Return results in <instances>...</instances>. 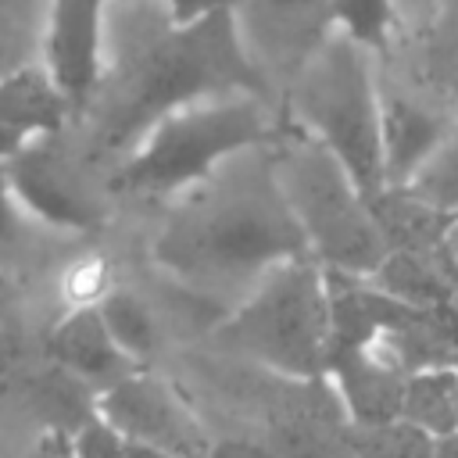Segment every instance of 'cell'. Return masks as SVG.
Segmentation results:
<instances>
[{"label": "cell", "instance_id": "6da1fadb", "mask_svg": "<svg viewBox=\"0 0 458 458\" xmlns=\"http://www.w3.org/2000/svg\"><path fill=\"white\" fill-rule=\"evenodd\" d=\"M125 29L129 39L114 43L89 104L72 122L82 129L89 161L114 157L118 165L165 114L193 100L222 93L276 97L265 72L250 61L233 11L175 25L165 7L143 0Z\"/></svg>", "mask_w": 458, "mask_h": 458}, {"label": "cell", "instance_id": "7a4b0ae2", "mask_svg": "<svg viewBox=\"0 0 458 458\" xmlns=\"http://www.w3.org/2000/svg\"><path fill=\"white\" fill-rule=\"evenodd\" d=\"M311 254L283 186L272 143L225 157L208 179L172 197L154 236V261L193 290L254 286L272 265Z\"/></svg>", "mask_w": 458, "mask_h": 458}, {"label": "cell", "instance_id": "3957f363", "mask_svg": "<svg viewBox=\"0 0 458 458\" xmlns=\"http://www.w3.org/2000/svg\"><path fill=\"white\" fill-rule=\"evenodd\" d=\"M283 114L258 93H222L165 114L111 172L107 190L175 197L208 179L225 157L272 143Z\"/></svg>", "mask_w": 458, "mask_h": 458}, {"label": "cell", "instance_id": "277c9868", "mask_svg": "<svg viewBox=\"0 0 458 458\" xmlns=\"http://www.w3.org/2000/svg\"><path fill=\"white\" fill-rule=\"evenodd\" d=\"M211 347L240 354L283 379L326 372L329 354V286L326 265L311 254L272 265L247 297L211 326Z\"/></svg>", "mask_w": 458, "mask_h": 458}, {"label": "cell", "instance_id": "5b68a950", "mask_svg": "<svg viewBox=\"0 0 458 458\" xmlns=\"http://www.w3.org/2000/svg\"><path fill=\"white\" fill-rule=\"evenodd\" d=\"M286 118L340 157L365 197L386 186L383 93L369 50L333 32L286 86Z\"/></svg>", "mask_w": 458, "mask_h": 458}, {"label": "cell", "instance_id": "8992f818", "mask_svg": "<svg viewBox=\"0 0 458 458\" xmlns=\"http://www.w3.org/2000/svg\"><path fill=\"white\" fill-rule=\"evenodd\" d=\"M272 161L311 258L336 272L372 276L386 254V243L372 218L369 197L340 157L283 114L272 140Z\"/></svg>", "mask_w": 458, "mask_h": 458}, {"label": "cell", "instance_id": "52a82bcc", "mask_svg": "<svg viewBox=\"0 0 458 458\" xmlns=\"http://www.w3.org/2000/svg\"><path fill=\"white\" fill-rule=\"evenodd\" d=\"M61 136L64 132L29 140L7 161V179L21 208L43 225L89 233L104 222V193L86 172L89 157L68 150Z\"/></svg>", "mask_w": 458, "mask_h": 458}, {"label": "cell", "instance_id": "ba28073f", "mask_svg": "<svg viewBox=\"0 0 458 458\" xmlns=\"http://www.w3.org/2000/svg\"><path fill=\"white\" fill-rule=\"evenodd\" d=\"M233 18L250 61L265 72L272 89H286L311 54L336 32L333 0H236Z\"/></svg>", "mask_w": 458, "mask_h": 458}, {"label": "cell", "instance_id": "9c48e42d", "mask_svg": "<svg viewBox=\"0 0 458 458\" xmlns=\"http://www.w3.org/2000/svg\"><path fill=\"white\" fill-rule=\"evenodd\" d=\"M100 415L114 422L129 440L165 447L179 458H204L211 447L204 426L175 394V386L143 369H132L129 376L100 390Z\"/></svg>", "mask_w": 458, "mask_h": 458}, {"label": "cell", "instance_id": "30bf717a", "mask_svg": "<svg viewBox=\"0 0 458 458\" xmlns=\"http://www.w3.org/2000/svg\"><path fill=\"white\" fill-rule=\"evenodd\" d=\"M111 4L114 0H50L47 7L43 64L72 100L75 114L89 104L104 75Z\"/></svg>", "mask_w": 458, "mask_h": 458}, {"label": "cell", "instance_id": "8fae6325", "mask_svg": "<svg viewBox=\"0 0 458 458\" xmlns=\"http://www.w3.org/2000/svg\"><path fill=\"white\" fill-rule=\"evenodd\" d=\"M290 390L268 415V444L276 458H351V415L329 376L286 379Z\"/></svg>", "mask_w": 458, "mask_h": 458}, {"label": "cell", "instance_id": "7c38bea8", "mask_svg": "<svg viewBox=\"0 0 458 458\" xmlns=\"http://www.w3.org/2000/svg\"><path fill=\"white\" fill-rule=\"evenodd\" d=\"M326 376L336 386L351 422H390L401 419L408 369L390 358L379 344L336 351L326 358Z\"/></svg>", "mask_w": 458, "mask_h": 458}, {"label": "cell", "instance_id": "4fadbf2b", "mask_svg": "<svg viewBox=\"0 0 458 458\" xmlns=\"http://www.w3.org/2000/svg\"><path fill=\"white\" fill-rule=\"evenodd\" d=\"M47 358L57 361L61 369L75 372L79 379H86L97 390H107L111 383H118L122 376H129L136 369V361L107 333L97 301L79 304L64 318H57V326L47 336Z\"/></svg>", "mask_w": 458, "mask_h": 458}, {"label": "cell", "instance_id": "5bb4252c", "mask_svg": "<svg viewBox=\"0 0 458 458\" xmlns=\"http://www.w3.org/2000/svg\"><path fill=\"white\" fill-rule=\"evenodd\" d=\"M326 286H329V354L379 344V336L408 308L404 301L379 290L372 276L326 268Z\"/></svg>", "mask_w": 458, "mask_h": 458}, {"label": "cell", "instance_id": "9a60e30c", "mask_svg": "<svg viewBox=\"0 0 458 458\" xmlns=\"http://www.w3.org/2000/svg\"><path fill=\"white\" fill-rule=\"evenodd\" d=\"M379 347L408 372L447 365L458 369V301L408 304L397 322L379 336Z\"/></svg>", "mask_w": 458, "mask_h": 458}, {"label": "cell", "instance_id": "2e32d148", "mask_svg": "<svg viewBox=\"0 0 458 458\" xmlns=\"http://www.w3.org/2000/svg\"><path fill=\"white\" fill-rule=\"evenodd\" d=\"M454 125L408 97L383 93V165H386V186H404L415 168L440 147V140Z\"/></svg>", "mask_w": 458, "mask_h": 458}, {"label": "cell", "instance_id": "e0dca14e", "mask_svg": "<svg viewBox=\"0 0 458 458\" xmlns=\"http://www.w3.org/2000/svg\"><path fill=\"white\" fill-rule=\"evenodd\" d=\"M75 107L64 89L54 82L43 61L25 64L0 79V125L36 136H57L72 125Z\"/></svg>", "mask_w": 458, "mask_h": 458}, {"label": "cell", "instance_id": "ac0fdd59", "mask_svg": "<svg viewBox=\"0 0 458 458\" xmlns=\"http://www.w3.org/2000/svg\"><path fill=\"white\" fill-rule=\"evenodd\" d=\"M372 283L404 304L458 301V265L447 258L444 243L433 250H386L372 272Z\"/></svg>", "mask_w": 458, "mask_h": 458}, {"label": "cell", "instance_id": "d6986e66", "mask_svg": "<svg viewBox=\"0 0 458 458\" xmlns=\"http://www.w3.org/2000/svg\"><path fill=\"white\" fill-rule=\"evenodd\" d=\"M369 208H372V218L379 225L386 250H394V247L433 250L444 243V233L454 218V215L426 204L422 197H415L408 186H383L379 193L369 197Z\"/></svg>", "mask_w": 458, "mask_h": 458}, {"label": "cell", "instance_id": "ffe728a7", "mask_svg": "<svg viewBox=\"0 0 458 458\" xmlns=\"http://www.w3.org/2000/svg\"><path fill=\"white\" fill-rule=\"evenodd\" d=\"M25 397L39 415H50L47 429H64V433H75L86 419L100 411V390L79 379L75 372L61 369L57 361H47V369L25 379Z\"/></svg>", "mask_w": 458, "mask_h": 458}, {"label": "cell", "instance_id": "44dd1931", "mask_svg": "<svg viewBox=\"0 0 458 458\" xmlns=\"http://www.w3.org/2000/svg\"><path fill=\"white\" fill-rule=\"evenodd\" d=\"M401 419L415 422L429 437H444L458 429V369H419L408 372Z\"/></svg>", "mask_w": 458, "mask_h": 458}, {"label": "cell", "instance_id": "7402d4cb", "mask_svg": "<svg viewBox=\"0 0 458 458\" xmlns=\"http://www.w3.org/2000/svg\"><path fill=\"white\" fill-rule=\"evenodd\" d=\"M97 308L104 315V326L107 333L114 336V344L140 365L147 361L157 344H161V333H157V322H154V311L147 308V301L125 286H111L97 297Z\"/></svg>", "mask_w": 458, "mask_h": 458}, {"label": "cell", "instance_id": "603a6c76", "mask_svg": "<svg viewBox=\"0 0 458 458\" xmlns=\"http://www.w3.org/2000/svg\"><path fill=\"white\" fill-rule=\"evenodd\" d=\"M50 0H0V79L43 61Z\"/></svg>", "mask_w": 458, "mask_h": 458}, {"label": "cell", "instance_id": "cb8c5ba5", "mask_svg": "<svg viewBox=\"0 0 458 458\" xmlns=\"http://www.w3.org/2000/svg\"><path fill=\"white\" fill-rule=\"evenodd\" d=\"M347 447L351 458H437V437H429L408 419L351 422Z\"/></svg>", "mask_w": 458, "mask_h": 458}, {"label": "cell", "instance_id": "d4e9b609", "mask_svg": "<svg viewBox=\"0 0 458 458\" xmlns=\"http://www.w3.org/2000/svg\"><path fill=\"white\" fill-rule=\"evenodd\" d=\"M333 25L369 54H379L394 43L401 14L394 0H333Z\"/></svg>", "mask_w": 458, "mask_h": 458}, {"label": "cell", "instance_id": "484cf974", "mask_svg": "<svg viewBox=\"0 0 458 458\" xmlns=\"http://www.w3.org/2000/svg\"><path fill=\"white\" fill-rule=\"evenodd\" d=\"M404 186L426 204L458 215V125L440 140V147L415 168V175Z\"/></svg>", "mask_w": 458, "mask_h": 458}, {"label": "cell", "instance_id": "4316f807", "mask_svg": "<svg viewBox=\"0 0 458 458\" xmlns=\"http://www.w3.org/2000/svg\"><path fill=\"white\" fill-rule=\"evenodd\" d=\"M29 211L21 208L11 179H7V165H0V272L14 268L29 247Z\"/></svg>", "mask_w": 458, "mask_h": 458}, {"label": "cell", "instance_id": "83f0119b", "mask_svg": "<svg viewBox=\"0 0 458 458\" xmlns=\"http://www.w3.org/2000/svg\"><path fill=\"white\" fill-rule=\"evenodd\" d=\"M125 451H129V437L114 422H107L100 411L72 433L75 458H125Z\"/></svg>", "mask_w": 458, "mask_h": 458}, {"label": "cell", "instance_id": "f1b7e54d", "mask_svg": "<svg viewBox=\"0 0 458 458\" xmlns=\"http://www.w3.org/2000/svg\"><path fill=\"white\" fill-rule=\"evenodd\" d=\"M161 7L168 11V18L175 25H193L208 14H218V11H236V0H161Z\"/></svg>", "mask_w": 458, "mask_h": 458}, {"label": "cell", "instance_id": "f546056e", "mask_svg": "<svg viewBox=\"0 0 458 458\" xmlns=\"http://www.w3.org/2000/svg\"><path fill=\"white\" fill-rule=\"evenodd\" d=\"M204 458H276L268 440H250V437H222L208 447Z\"/></svg>", "mask_w": 458, "mask_h": 458}, {"label": "cell", "instance_id": "4dcf8cb0", "mask_svg": "<svg viewBox=\"0 0 458 458\" xmlns=\"http://www.w3.org/2000/svg\"><path fill=\"white\" fill-rule=\"evenodd\" d=\"M32 458H75V454H72V433H64V429H47V433L39 437Z\"/></svg>", "mask_w": 458, "mask_h": 458}, {"label": "cell", "instance_id": "1f68e13d", "mask_svg": "<svg viewBox=\"0 0 458 458\" xmlns=\"http://www.w3.org/2000/svg\"><path fill=\"white\" fill-rule=\"evenodd\" d=\"M29 143V136L25 132H18V129H7V125H0V165H7L21 147Z\"/></svg>", "mask_w": 458, "mask_h": 458}, {"label": "cell", "instance_id": "d6a6232c", "mask_svg": "<svg viewBox=\"0 0 458 458\" xmlns=\"http://www.w3.org/2000/svg\"><path fill=\"white\" fill-rule=\"evenodd\" d=\"M125 458H179V454H172V451H165V447H154V444H140V440H129V451H125Z\"/></svg>", "mask_w": 458, "mask_h": 458}, {"label": "cell", "instance_id": "836d02e7", "mask_svg": "<svg viewBox=\"0 0 458 458\" xmlns=\"http://www.w3.org/2000/svg\"><path fill=\"white\" fill-rule=\"evenodd\" d=\"M437 458H458V429L437 437Z\"/></svg>", "mask_w": 458, "mask_h": 458}, {"label": "cell", "instance_id": "e575fe53", "mask_svg": "<svg viewBox=\"0 0 458 458\" xmlns=\"http://www.w3.org/2000/svg\"><path fill=\"white\" fill-rule=\"evenodd\" d=\"M444 250H447V258L458 265V215L451 218V225H447V233H444Z\"/></svg>", "mask_w": 458, "mask_h": 458}, {"label": "cell", "instance_id": "d590c367", "mask_svg": "<svg viewBox=\"0 0 458 458\" xmlns=\"http://www.w3.org/2000/svg\"><path fill=\"white\" fill-rule=\"evenodd\" d=\"M11 354H14V344H11V336H7V333H0V365H7V361H11Z\"/></svg>", "mask_w": 458, "mask_h": 458}]
</instances>
